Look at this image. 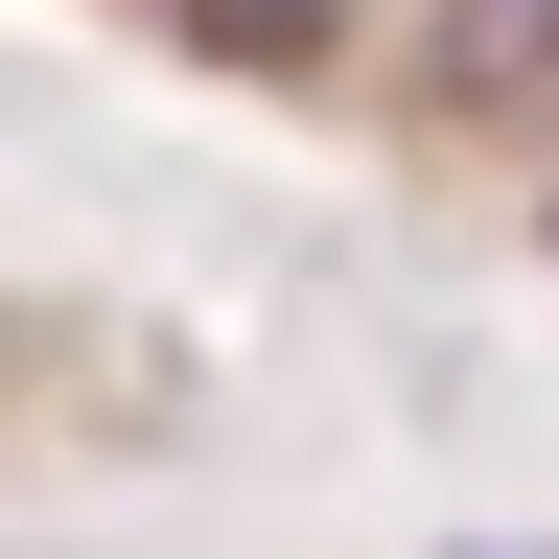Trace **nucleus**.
Instances as JSON below:
<instances>
[{"label": "nucleus", "mask_w": 559, "mask_h": 559, "mask_svg": "<svg viewBox=\"0 0 559 559\" xmlns=\"http://www.w3.org/2000/svg\"><path fill=\"white\" fill-rule=\"evenodd\" d=\"M419 117H559V0H443L419 24Z\"/></svg>", "instance_id": "1"}, {"label": "nucleus", "mask_w": 559, "mask_h": 559, "mask_svg": "<svg viewBox=\"0 0 559 559\" xmlns=\"http://www.w3.org/2000/svg\"><path fill=\"white\" fill-rule=\"evenodd\" d=\"M164 47H210V70H326L349 47V0H140Z\"/></svg>", "instance_id": "2"}, {"label": "nucleus", "mask_w": 559, "mask_h": 559, "mask_svg": "<svg viewBox=\"0 0 559 559\" xmlns=\"http://www.w3.org/2000/svg\"><path fill=\"white\" fill-rule=\"evenodd\" d=\"M536 234H559V164H536Z\"/></svg>", "instance_id": "3"}]
</instances>
